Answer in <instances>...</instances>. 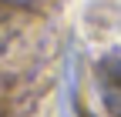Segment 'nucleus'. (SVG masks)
Listing matches in <instances>:
<instances>
[{"label": "nucleus", "mask_w": 121, "mask_h": 117, "mask_svg": "<svg viewBox=\"0 0 121 117\" xmlns=\"http://www.w3.org/2000/svg\"><path fill=\"white\" fill-rule=\"evenodd\" d=\"M94 80H98V94L104 100V107L114 117H121V50H111L98 60Z\"/></svg>", "instance_id": "nucleus-1"}, {"label": "nucleus", "mask_w": 121, "mask_h": 117, "mask_svg": "<svg viewBox=\"0 0 121 117\" xmlns=\"http://www.w3.org/2000/svg\"><path fill=\"white\" fill-rule=\"evenodd\" d=\"M74 94H78V60L67 57L64 84H60V117H78V110H74Z\"/></svg>", "instance_id": "nucleus-2"}]
</instances>
